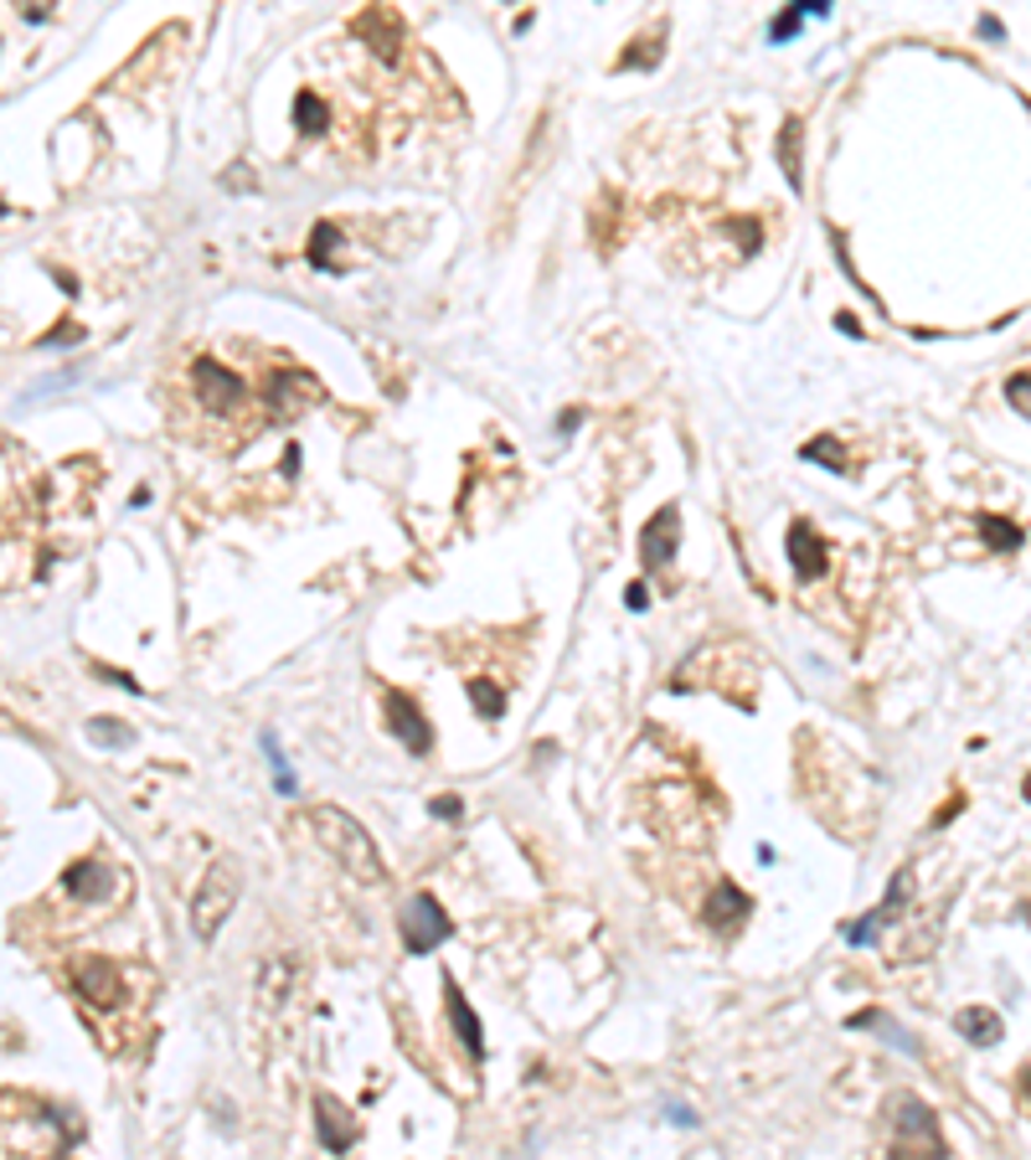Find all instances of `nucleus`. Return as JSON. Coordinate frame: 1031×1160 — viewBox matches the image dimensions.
Wrapping results in <instances>:
<instances>
[{
    "mask_svg": "<svg viewBox=\"0 0 1031 1160\" xmlns=\"http://www.w3.org/2000/svg\"><path fill=\"white\" fill-rule=\"evenodd\" d=\"M310 826H315V841L326 846V851H331L335 862L346 866L356 883L377 887L382 877H388V866H382V851L371 846L367 826H361L356 815H346V810H335V805H315V810H310Z\"/></svg>",
    "mask_w": 1031,
    "mask_h": 1160,
    "instance_id": "nucleus-1",
    "label": "nucleus"
},
{
    "mask_svg": "<svg viewBox=\"0 0 1031 1160\" xmlns=\"http://www.w3.org/2000/svg\"><path fill=\"white\" fill-rule=\"evenodd\" d=\"M944 1140H938L934 1109L913 1094H903L893 1103V1140H887V1160H944Z\"/></svg>",
    "mask_w": 1031,
    "mask_h": 1160,
    "instance_id": "nucleus-2",
    "label": "nucleus"
},
{
    "mask_svg": "<svg viewBox=\"0 0 1031 1160\" xmlns=\"http://www.w3.org/2000/svg\"><path fill=\"white\" fill-rule=\"evenodd\" d=\"M237 887H243V872H237V862H212L207 866V877H201V887H196L192 898V928L201 945H212L217 928L228 924V913L237 908Z\"/></svg>",
    "mask_w": 1031,
    "mask_h": 1160,
    "instance_id": "nucleus-3",
    "label": "nucleus"
},
{
    "mask_svg": "<svg viewBox=\"0 0 1031 1160\" xmlns=\"http://www.w3.org/2000/svg\"><path fill=\"white\" fill-rule=\"evenodd\" d=\"M397 928H403V949H408V954H433V949H439L449 934H454V924H449V913L439 908V898H433V892H418V898H408V908H403Z\"/></svg>",
    "mask_w": 1031,
    "mask_h": 1160,
    "instance_id": "nucleus-4",
    "label": "nucleus"
},
{
    "mask_svg": "<svg viewBox=\"0 0 1031 1160\" xmlns=\"http://www.w3.org/2000/svg\"><path fill=\"white\" fill-rule=\"evenodd\" d=\"M73 990L83 996V1005H103V1011H119V1005L130 1001V985H124V970H119L114 960H103V954H83L78 964H73Z\"/></svg>",
    "mask_w": 1031,
    "mask_h": 1160,
    "instance_id": "nucleus-5",
    "label": "nucleus"
},
{
    "mask_svg": "<svg viewBox=\"0 0 1031 1160\" xmlns=\"http://www.w3.org/2000/svg\"><path fill=\"white\" fill-rule=\"evenodd\" d=\"M382 707H388V728H392V738L408 748V753H418V758H424V753H433V728H429V717L418 712V702H413L408 691H388V702H382Z\"/></svg>",
    "mask_w": 1031,
    "mask_h": 1160,
    "instance_id": "nucleus-6",
    "label": "nucleus"
},
{
    "mask_svg": "<svg viewBox=\"0 0 1031 1160\" xmlns=\"http://www.w3.org/2000/svg\"><path fill=\"white\" fill-rule=\"evenodd\" d=\"M676 547H682V511H676V506H661V511L640 527V563L655 572L676 557Z\"/></svg>",
    "mask_w": 1031,
    "mask_h": 1160,
    "instance_id": "nucleus-7",
    "label": "nucleus"
},
{
    "mask_svg": "<svg viewBox=\"0 0 1031 1160\" xmlns=\"http://www.w3.org/2000/svg\"><path fill=\"white\" fill-rule=\"evenodd\" d=\"M192 387H196V397L207 403V414H228L237 397H243V382H237L222 361H212V356H196L192 361Z\"/></svg>",
    "mask_w": 1031,
    "mask_h": 1160,
    "instance_id": "nucleus-8",
    "label": "nucleus"
},
{
    "mask_svg": "<svg viewBox=\"0 0 1031 1160\" xmlns=\"http://www.w3.org/2000/svg\"><path fill=\"white\" fill-rule=\"evenodd\" d=\"M315 1135H320V1145H326L331 1156H346L351 1140H356L351 1109L335 1099V1094H320V1099H315Z\"/></svg>",
    "mask_w": 1031,
    "mask_h": 1160,
    "instance_id": "nucleus-9",
    "label": "nucleus"
},
{
    "mask_svg": "<svg viewBox=\"0 0 1031 1160\" xmlns=\"http://www.w3.org/2000/svg\"><path fill=\"white\" fill-rule=\"evenodd\" d=\"M444 1011H449V1026H454L459 1047L480 1062V1058H486V1026H480V1016L469 1011V1001L459 996V985H454V980H444Z\"/></svg>",
    "mask_w": 1031,
    "mask_h": 1160,
    "instance_id": "nucleus-10",
    "label": "nucleus"
},
{
    "mask_svg": "<svg viewBox=\"0 0 1031 1160\" xmlns=\"http://www.w3.org/2000/svg\"><path fill=\"white\" fill-rule=\"evenodd\" d=\"M789 563H795V572L805 578V583L825 578L831 557H825V542L815 536V527H805V521H795V527H789Z\"/></svg>",
    "mask_w": 1031,
    "mask_h": 1160,
    "instance_id": "nucleus-11",
    "label": "nucleus"
},
{
    "mask_svg": "<svg viewBox=\"0 0 1031 1160\" xmlns=\"http://www.w3.org/2000/svg\"><path fill=\"white\" fill-rule=\"evenodd\" d=\"M753 913V898L742 892L738 883H722L712 887V898H707V908H701V918H707V928H738L742 918Z\"/></svg>",
    "mask_w": 1031,
    "mask_h": 1160,
    "instance_id": "nucleus-12",
    "label": "nucleus"
},
{
    "mask_svg": "<svg viewBox=\"0 0 1031 1160\" xmlns=\"http://www.w3.org/2000/svg\"><path fill=\"white\" fill-rule=\"evenodd\" d=\"M62 887H67V898H78V903H103V892H109V866L94 862V856H83V862H73L62 872Z\"/></svg>",
    "mask_w": 1031,
    "mask_h": 1160,
    "instance_id": "nucleus-13",
    "label": "nucleus"
},
{
    "mask_svg": "<svg viewBox=\"0 0 1031 1160\" xmlns=\"http://www.w3.org/2000/svg\"><path fill=\"white\" fill-rule=\"evenodd\" d=\"M351 32H356V37H371V41H377V52H382V58H392V52H397V16H392L388 5H371L367 16L351 21Z\"/></svg>",
    "mask_w": 1031,
    "mask_h": 1160,
    "instance_id": "nucleus-14",
    "label": "nucleus"
},
{
    "mask_svg": "<svg viewBox=\"0 0 1031 1160\" xmlns=\"http://www.w3.org/2000/svg\"><path fill=\"white\" fill-rule=\"evenodd\" d=\"M954 1026H959V1032H965L974 1047L1001 1042V1016H995V1011H985V1005H965V1011L954 1016Z\"/></svg>",
    "mask_w": 1031,
    "mask_h": 1160,
    "instance_id": "nucleus-15",
    "label": "nucleus"
},
{
    "mask_svg": "<svg viewBox=\"0 0 1031 1160\" xmlns=\"http://www.w3.org/2000/svg\"><path fill=\"white\" fill-rule=\"evenodd\" d=\"M805 16L825 21V16H831V5H825V0H799V5H789L784 16H774V26H769V41H789L799 32V21H805Z\"/></svg>",
    "mask_w": 1031,
    "mask_h": 1160,
    "instance_id": "nucleus-16",
    "label": "nucleus"
},
{
    "mask_svg": "<svg viewBox=\"0 0 1031 1160\" xmlns=\"http://www.w3.org/2000/svg\"><path fill=\"white\" fill-rule=\"evenodd\" d=\"M805 459H815L820 470H831V474H846L851 470V459H846V449H840V439L836 433H820V439H810V444H805Z\"/></svg>",
    "mask_w": 1031,
    "mask_h": 1160,
    "instance_id": "nucleus-17",
    "label": "nucleus"
},
{
    "mask_svg": "<svg viewBox=\"0 0 1031 1160\" xmlns=\"http://www.w3.org/2000/svg\"><path fill=\"white\" fill-rule=\"evenodd\" d=\"M980 536H985V547H991V552H1016V547H1021V527L1006 521V516H980Z\"/></svg>",
    "mask_w": 1031,
    "mask_h": 1160,
    "instance_id": "nucleus-18",
    "label": "nucleus"
},
{
    "mask_svg": "<svg viewBox=\"0 0 1031 1160\" xmlns=\"http://www.w3.org/2000/svg\"><path fill=\"white\" fill-rule=\"evenodd\" d=\"M469 702L480 707V717H486V723H495V717L506 712V691L495 687V681H486V676H475V681H469Z\"/></svg>",
    "mask_w": 1031,
    "mask_h": 1160,
    "instance_id": "nucleus-19",
    "label": "nucleus"
},
{
    "mask_svg": "<svg viewBox=\"0 0 1031 1160\" xmlns=\"http://www.w3.org/2000/svg\"><path fill=\"white\" fill-rule=\"evenodd\" d=\"M326 119H331V109H326V99H320V94H310V88H305V94L294 99V124H299L305 135L326 129Z\"/></svg>",
    "mask_w": 1031,
    "mask_h": 1160,
    "instance_id": "nucleus-20",
    "label": "nucleus"
},
{
    "mask_svg": "<svg viewBox=\"0 0 1031 1160\" xmlns=\"http://www.w3.org/2000/svg\"><path fill=\"white\" fill-rule=\"evenodd\" d=\"M88 738H94L98 748H130L135 743V732L124 728V723H114V717H94V723H88Z\"/></svg>",
    "mask_w": 1031,
    "mask_h": 1160,
    "instance_id": "nucleus-21",
    "label": "nucleus"
},
{
    "mask_svg": "<svg viewBox=\"0 0 1031 1160\" xmlns=\"http://www.w3.org/2000/svg\"><path fill=\"white\" fill-rule=\"evenodd\" d=\"M795 139H799V119L784 124V139H778V160H784V176L789 186H799V156H795Z\"/></svg>",
    "mask_w": 1031,
    "mask_h": 1160,
    "instance_id": "nucleus-22",
    "label": "nucleus"
},
{
    "mask_svg": "<svg viewBox=\"0 0 1031 1160\" xmlns=\"http://www.w3.org/2000/svg\"><path fill=\"white\" fill-rule=\"evenodd\" d=\"M335 227L331 222H320V227H315V237H310V263H320V269H331V248H335Z\"/></svg>",
    "mask_w": 1031,
    "mask_h": 1160,
    "instance_id": "nucleus-23",
    "label": "nucleus"
},
{
    "mask_svg": "<svg viewBox=\"0 0 1031 1160\" xmlns=\"http://www.w3.org/2000/svg\"><path fill=\"white\" fill-rule=\"evenodd\" d=\"M1006 397H1011V408L1021 418H1031V372H1016L1011 382H1006Z\"/></svg>",
    "mask_w": 1031,
    "mask_h": 1160,
    "instance_id": "nucleus-24",
    "label": "nucleus"
},
{
    "mask_svg": "<svg viewBox=\"0 0 1031 1160\" xmlns=\"http://www.w3.org/2000/svg\"><path fill=\"white\" fill-rule=\"evenodd\" d=\"M887 924V918H882V913H872V918H861V924H851L846 928V945H872L876 939V928Z\"/></svg>",
    "mask_w": 1031,
    "mask_h": 1160,
    "instance_id": "nucleus-25",
    "label": "nucleus"
},
{
    "mask_svg": "<svg viewBox=\"0 0 1031 1160\" xmlns=\"http://www.w3.org/2000/svg\"><path fill=\"white\" fill-rule=\"evenodd\" d=\"M459 800H454V794H444V800H433V815H439V820H459Z\"/></svg>",
    "mask_w": 1031,
    "mask_h": 1160,
    "instance_id": "nucleus-26",
    "label": "nucleus"
},
{
    "mask_svg": "<svg viewBox=\"0 0 1031 1160\" xmlns=\"http://www.w3.org/2000/svg\"><path fill=\"white\" fill-rule=\"evenodd\" d=\"M624 604H629V609H645V604H650V589H645V583H629V589H624Z\"/></svg>",
    "mask_w": 1031,
    "mask_h": 1160,
    "instance_id": "nucleus-27",
    "label": "nucleus"
},
{
    "mask_svg": "<svg viewBox=\"0 0 1031 1160\" xmlns=\"http://www.w3.org/2000/svg\"><path fill=\"white\" fill-rule=\"evenodd\" d=\"M665 1114H671V1124H686V1130H691V1124H697V1114H691V1109H686V1103H665Z\"/></svg>",
    "mask_w": 1031,
    "mask_h": 1160,
    "instance_id": "nucleus-28",
    "label": "nucleus"
},
{
    "mask_svg": "<svg viewBox=\"0 0 1031 1160\" xmlns=\"http://www.w3.org/2000/svg\"><path fill=\"white\" fill-rule=\"evenodd\" d=\"M980 37H985V41H1001V21L985 16V21H980Z\"/></svg>",
    "mask_w": 1031,
    "mask_h": 1160,
    "instance_id": "nucleus-29",
    "label": "nucleus"
},
{
    "mask_svg": "<svg viewBox=\"0 0 1031 1160\" xmlns=\"http://www.w3.org/2000/svg\"><path fill=\"white\" fill-rule=\"evenodd\" d=\"M836 325H840V331H846V335H857V331H861V325H857V316H846V310H840V316H836Z\"/></svg>",
    "mask_w": 1031,
    "mask_h": 1160,
    "instance_id": "nucleus-30",
    "label": "nucleus"
},
{
    "mask_svg": "<svg viewBox=\"0 0 1031 1160\" xmlns=\"http://www.w3.org/2000/svg\"><path fill=\"white\" fill-rule=\"evenodd\" d=\"M1027 800H1031V779H1027Z\"/></svg>",
    "mask_w": 1031,
    "mask_h": 1160,
    "instance_id": "nucleus-31",
    "label": "nucleus"
},
{
    "mask_svg": "<svg viewBox=\"0 0 1031 1160\" xmlns=\"http://www.w3.org/2000/svg\"><path fill=\"white\" fill-rule=\"evenodd\" d=\"M58 1160H62V1156H58Z\"/></svg>",
    "mask_w": 1031,
    "mask_h": 1160,
    "instance_id": "nucleus-32",
    "label": "nucleus"
}]
</instances>
